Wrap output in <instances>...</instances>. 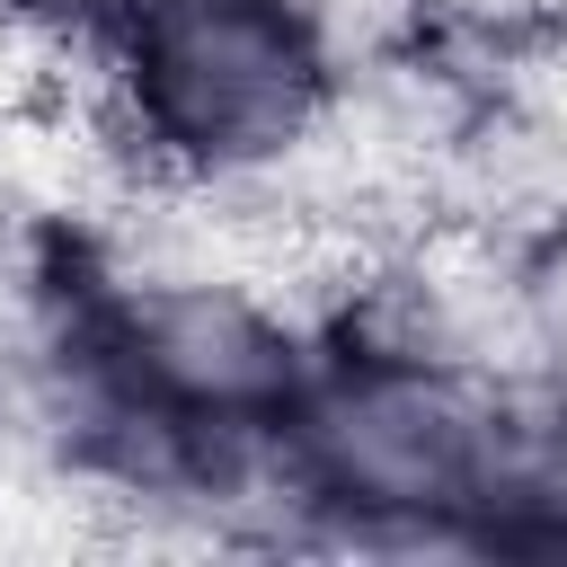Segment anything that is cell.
I'll list each match as a JSON object with an SVG mask.
<instances>
[{
	"label": "cell",
	"mask_w": 567,
	"mask_h": 567,
	"mask_svg": "<svg viewBox=\"0 0 567 567\" xmlns=\"http://www.w3.org/2000/svg\"><path fill=\"white\" fill-rule=\"evenodd\" d=\"M80 18L151 186L284 177L346 80L301 0H89Z\"/></svg>",
	"instance_id": "2"
},
{
	"label": "cell",
	"mask_w": 567,
	"mask_h": 567,
	"mask_svg": "<svg viewBox=\"0 0 567 567\" xmlns=\"http://www.w3.org/2000/svg\"><path fill=\"white\" fill-rule=\"evenodd\" d=\"M523 443L532 390L372 328H328L275 425V478L292 514L346 540L496 549Z\"/></svg>",
	"instance_id": "1"
},
{
	"label": "cell",
	"mask_w": 567,
	"mask_h": 567,
	"mask_svg": "<svg viewBox=\"0 0 567 567\" xmlns=\"http://www.w3.org/2000/svg\"><path fill=\"white\" fill-rule=\"evenodd\" d=\"M514 381L567 416V213L523 230V292H514Z\"/></svg>",
	"instance_id": "3"
}]
</instances>
